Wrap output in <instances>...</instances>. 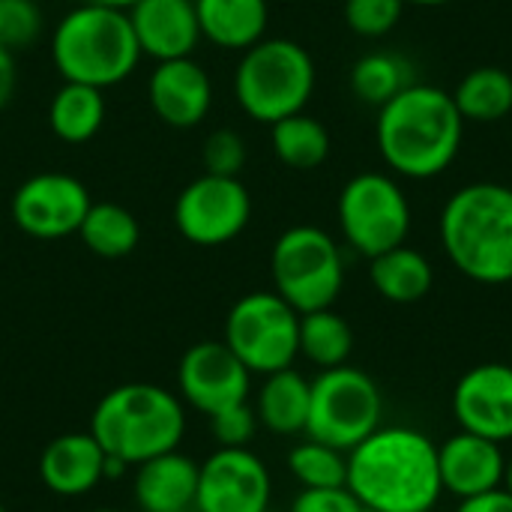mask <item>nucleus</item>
Wrapping results in <instances>:
<instances>
[{
    "mask_svg": "<svg viewBox=\"0 0 512 512\" xmlns=\"http://www.w3.org/2000/svg\"><path fill=\"white\" fill-rule=\"evenodd\" d=\"M147 99L165 126L192 129L213 108V81L195 57L162 60L147 78Z\"/></svg>",
    "mask_w": 512,
    "mask_h": 512,
    "instance_id": "nucleus-16",
    "label": "nucleus"
},
{
    "mask_svg": "<svg viewBox=\"0 0 512 512\" xmlns=\"http://www.w3.org/2000/svg\"><path fill=\"white\" fill-rule=\"evenodd\" d=\"M411 63L396 51H369L351 69V90L366 105H387L396 93L414 84Z\"/></svg>",
    "mask_w": 512,
    "mask_h": 512,
    "instance_id": "nucleus-29",
    "label": "nucleus"
},
{
    "mask_svg": "<svg viewBox=\"0 0 512 512\" xmlns=\"http://www.w3.org/2000/svg\"><path fill=\"white\" fill-rule=\"evenodd\" d=\"M291 512H363V504L351 495L348 486L339 489H303Z\"/></svg>",
    "mask_w": 512,
    "mask_h": 512,
    "instance_id": "nucleus-35",
    "label": "nucleus"
},
{
    "mask_svg": "<svg viewBox=\"0 0 512 512\" xmlns=\"http://www.w3.org/2000/svg\"><path fill=\"white\" fill-rule=\"evenodd\" d=\"M405 12V0H345V21L357 36H387Z\"/></svg>",
    "mask_w": 512,
    "mask_h": 512,
    "instance_id": "nucleus-32",
    "label": "nucleus"
},
{
    "mask_svg": "<svg viewBox=\"0 0 512 512\" xmlns=\"http://www.w3.org/2000/svg\"><path fill=\"white\" fill-rule=\"evenodd\" d=\"M222 342L252 375L291 369L300 357V312L276 291H252L231 306Z\"/></svg>",
    "mask_w": 512,
    "mask_h": 512,
    "instance_id": "nucleus-9",
    "label": "nucleus"
},
{
    "mask_svg": "<svg viewBox=\"0 0 512 512\" xmlns=\"http://www.w3.org/2000/svg\"><path fill=\"white\" fill-rule=\"evenodd\" d=\"M39 477L48 492L60 498L87 495L105 480V450L90 432H69L54 438L39 456Z\"/></svg>",
    "mask_w": 512,
    "mask_h": 512,
    "instance_id": "nucleus-19",
    "label": "nucleus"
},
{
    "mask_svg": "<svg viewBox=\"0 0 512 512\" xmlns=\"http://www.w3.org/2000/svg\"><path fill=\"white\" fill-rule=\"evenodd\" d=\"M288 471L303 489H339L348 483V453L309 438L288 453Z\"/></svg>",
    "mask_w": 512,
    "mask_h": 512,
    "instance_id": "nucleus-30",
    "label": "nucleus"
},
{
    "mask_svg": "<svg viewBox=\"0 0 512 512\" xmlns=\"http://www.w3.org/2000/svg\"><path fill=\"white\" fill-rule=\"evenodd\" d=\"M456 512H512V495L501 486V489H492L486 495L462 501Z\"/></svg>",
    "mask_w": 512,
    "mask_h": 512,
    "instance_id": "nucleus-36",
    "label": "nucleus"
},
{
    "mask_svg": "<svg viewBox=\"0 0 512 512\" xmlns=\"http://www.w3.org/2000/svg\"><path fill=\"white\" fill-rule=\"evenodd\" d=\"M345 486L366 510H435L444 492L438 444L411 426H381L348 453Z\"/></svg>",
    "mask_w": 512,
    "mask_h": 512,
    "instance_id": "nucleus-1",
    "label": "nucleus"
},
{
    "mask_svg": "<svg viewBox=\"0 0 512 512\" xmlns=\"http://www.w3.org/2000/svg\"><path fill=\"white\" fill-rule=\"evenodd\" d=\"M201 39L225 51H246L267 36V0H195Z\"/></svg>",
    "mask_w": 512,
    "mask_h": 512,
    "instance_id": "nucleus-21",
    "label": "nucleus"
},
{
    "mask_svg": "<svg viewBox=\"0 0 512 512\" xmlns=\"http://www.w3.org/2000/svg\"><path fill=\"white\" fill-rule=\"evenodd\" d=\"M51 60L63 81L114 87L126 81L141 60V48L126 9L81 3L51 30Z\"/></svg>",
    "mask_w": 512,
    "mask_h": 512,
    "instance_id": "nucleus-4",
    "label": "nucleus"
},
{
    "mask_svg": "<svg viewBox=\"0 0 512 512\" xmlns=\"http://www.w3.org/2000/svg\"><path fill=\"white\" fill-rule=\"evenodd\" d=\"M186 414L174 393L156 384H123L102 396L90 417V435L108 456L141 465L180 447Z\"/></svg>",
    "mask_w": 512,
    "mask_h": 512,
    "instance_id": "nucleus-5",
    "label": "nucleus"
},
{
    "mask_svg": "<svg viewBox=\"0 0 512 512\" xmlns=\"http://www.w3.org/2000/svg\"><path fill=\"white\" fill-rule=\"evenodd\" d=\"M78 237L99 258H126L141 240V225L132 210L114 201H93L81 219Z\"/></svg>",
    "mask_w": 512,
    "mask_h": 512,
    "instance_id": "nucleus-27",
    "label": "nucleus"
},
{
    "mask_svg": "<svg viewBox=\"0 0 512 512\" xmlns=\"http://www.w3.org/2000/svg\"><path fill=\"white\" fill-rule=\"evenodd\" d=\"M453 417L462 432L495 444L512 441V366L483 363L468 369L453 390Z\"/></svg>",
    "mask_w": 512,
    "mask_h": 512,
    "instance_id": "nucleus-15",
    "label": "nucleus"
},
{
    "mask_svg": "<svg viewBox=\"0 0 512 512\" xmlns=\"http://www.w3.org/2000/svg\"><path fill=\"white\" fill-rule=\"evenodd\" d=\"M177 384L186 405H192L204 417H213L249 399L252 372L240 363V357L225 342L207 339L183 354L177 369Z\"/></svg>",
    "mask_w": 512,
    "mask_h": 512,
    "instance_id": "nucleus-14",
    "label": "nucleus"
},
{
    "mask_svg": "<svg viewBox=\"0 0 512 512\" xmlns=\"http://www.w3.org/2000/svg\"><path fill=\"white\" fill-rule=\"evenodd\" d=\"M90 204V192L78 177L63 171H39L15 189L9 213L15 228L27 237L63 240L78 234Z\"/></svg>",
    "mask_w": 512,
    "mask_h": 512,
    "instance_id": "nucleus-12",
    "label": "nucleus"
},
{
    "mask_svg": "<svg viewBox=\"0 0 512 512\" xmlns=\"http://www.w3.org/2000/svg\"><path fill=\"white\" fill-rule=\"evenodd\" d=\"M441 243L450 264L480 285L512 282V189L468 183L441 210Z\"/></svg>",
    "mask_w": 512,
    "mask_h": 512,
    "instance_id": "nucleus-3",
    "label": "nucleus"
},
{
    "mask_svg": "<svg viewBox=\"0 0 512 512\" xmlns=\"http://www.w3.org/2000/svg\"><path fill=\"white\" fill-rule=\"evenodd\" d=\"M270 495V471L246 447H219L198 465V512H267Z\"/></svg>",
    "mask_w": 512,
    "mask_h": 512,
    "instance_id": "nucleus-13",
    "label": "nucleus"
},
{
    "mask_svg": "<svg viewBox=\"0 0 512 512\" xmlns=\"http://www.w3.org/2000/svg\"><path fill=\"white\" fill-rule=\"evenodd\" d=\"M105 123V96L99 87L63 81L48 102V129L66 144H87Z\"/></svg>",
    "mask_w": 512,
    "mask_h": 512,
    "instance_id": "nucleus-24",
    "label": "nucleus"
},
{
    "mask_svg": "<svg viewBox=\"0 0 512 512\" xmlns=\"http://www.w3.org/2000/svg\"><path fill=\"white\" fill-rule=\"evenodd\" d=\"M15 84H18V66H15V54L0 48V108L9 105V99L15 96Z\"/></svg>",
    "mask_w": 512,
    "mask_h": 512,
    "instance_id": "nucleus-37",
    "label": "nucleus"
},
{
    "mask_svg": "<svg viewBox=\"0 0 512 512\" xmlns=\"http://www.w3.org/2000/svg\"><path fill=\"white\" fill-rule=\"evenodd\" d=\"M315 93V60L294 39H261L240 54L234 99L255 123H279L306 111Z\"/></svg>",
    "mask_w": 512,
    "mask_h": 512,
    "instance_id": "nucleus-6",
    "label": "nucleus"
},
{
    "mask_svg": "<svg viewBox=\"0 0 512 512\" xmlns=\"http://www.w3.org/2000/svg\"><path fill=\"white\" fill-rule=\"evenodd\" d=\"M309 399H312V381H306L300 372L282 369V372L264 375V384L255 402L258 423L276 435H300L306 432Z\"/></svg>",
    "mask_w": 512,
    "mask_h": 512,
    "instance_id": "nucleus-23",
    "label": "nucleus"
},
{
    "mask_svg": "<svg viewBox=\"0 0 512 512\" xmlns=\"http://www.w3.org/2000/svg\"><path fill=\"white\" fill-rule=\"evenodd\" d=\"M207 420H210V432H213L216 444L231 447V450L246 447L258 432V414H255V408H249V402L231 405Z\"/></svg>",
    "mask_w": 512,
    "mask_h": 512,
    "instance_id": "nucleus-34",
    "label": "nucleus"
},
{
    "mask_svg": "<svg viewBox=\"0 0 512 512\" xmlns=\"http://www.w3.org/2000/svg\"><path fill=\"white\" fill-rule=\"evenodd\" d=\"M129 12L141 57L177 60L192 57L201 42L195 0H138Z\"/></svg>",
    "mask_w": 512,
    "mask_h": 512,
    "instance_id": "nucleus-17",
    "label": "nucleus"
},
{
    "mask_svg": "<svg viewBox=\"0 0 512 512\" xmlns=\"http://www.w3.org/2000/svg\"><path fill=\"white\" fill-rule=\"evenodd\" d=\"M465 120L453 93L435 84H408L378 108L375 141L381 159L411 180L444 174L462 150Z\"/></svg>",
    "mask_w": 512,
    "mask_h": 512,
    "instance_id": "nucleus-2",
    "label": "nucleus"
},
{
    "mask_svg": "<svg viewBox=\"0 0 512 512\" xmlns=\"http://www.w3.org/2000/svg\"><path fill=\"white\" fill-rule=\"evenodd\" d=\"M135 504L144 512H186L198 498V465L180 450L153 456L138 465Z\"/></svg>",
    "mask_w": 512,
    "mask_h": 512,
    "instance_id": "nucleus-20",
    "label": "nucleus"
},
{
    "mask_svg": "<svg viewBox=\"0 0 512 512\" xmlns=\"http://www.w3.org/2000/svg\"><path fill=\"white\" fill-rule=\"evenodd\" d=\"M363 512H375V510H366V507H363Z\"/></svg>",
    "mask_w": 512,
    "mask_h": 512,
    "instance_id": "nucleus-42",
    "label": "nucleus"
},
{
    "mask_svg": "<svg viewBox=\"0 0 512 512\" xmlns=\"http://www.w3.org/2000/svg\"><path fill=\"white\" fill-rule=\"evenodd\" d=\"M504 489L512 495V456L507 459V471H504Z\"/></svg>",
    "mask_w": 512,
    "mask_h": 512,
    "instance_id": "nucleus-40",
    "label": "nucleus"
},
{
    "mask_svg": "<svg viewBox=\"0 0 512 512\" xmlns=\"http://www.w3.org/2000/svg\"><path fill=\"white\" fill-rule=\"evenodd\" d=\"M453 102L465 123H498L512 111V75L501 66H477L459 81Z\"/></svg>",
    "mask_w": 512,
    "mask_h": 512,
    "instance_id": "nucleus-25",
    "label": "nucleus"
},
{
    "mask_svg": "<svg viewBox=\"0 0 512 512\" xmlns=\"http://www.w3.org/2000/svg\"><path fill=\"white\" fill-rule=\"evenodd\" d=\"M336 219L348 246L363 258H375L408 240L411 204L390 174L363 171L342 186Z\"/></svg>",
    "mask_w": 512,
    "mask_h": 512,
    "instance_id": "nucleus-10",
    "label": "nucleus"
},
{
    "mask_svg": "<svg viewBox=\"0 0 512 512\" xmlns=\"http://www.w3.org/2000/svg\"><path fill=\"white\" fill-rule=\"evenodd\" d=\"M273 291L300 315L330 309L345 285L339 243L315 225H294L279 234L270 252Z\"/></svg>",
    "mask_w": 512,
    "mask_h": 512,
    "instance_id": "nucleus-7",
    "label": "nucleus"
},
{
    "mask_svg": "<svg viewBox=\"0 0 512 512\" xmlns=\"http://www.w3.org/2000/svg\"><path fill=\"white\" fill-rule=\"evenodd\" d=\"M384 399L372 375L357 366L321 369L312 381L306 438L351 453L375 429H381Z\"/></svg>",
    "mask_w": 512,
    "mask_h": 512,
    "instance_id": "nucleus-8",
    "label": "nucleus"
},
{
    "mask_svg": "<svg viewBox=\"0 0 512 512\" xmlns=\"http://www.w3.org/2000/svg\"><path fill=\"white\" fill-rule=\"evenodd\" d=\"M45 18L36 0H0V48L18 54L39 42Z\"/></svg>",
    "mask_w": 512,
    "mask_h": 512,
    "instance_id": "nucleus-31",
    "label": "nucleus"
},
{
    "mask_svg": "<svg viewBox=\"0 0 512 512\" xmlns=\"http://www.w3.org/2000/svg\"><path fill=\"white\" fill-rule=\"evenodd\" d=\"M93 512H117V510H93Z\"/></svg>",
    "mask_w": 512,
    "mask_h": 512,
    "instance_id": "nucleus-41",
    "label": "nucleus"
},
{
    "mask_svg": "<svg viewBox=\"0 0 512 512\" xmlns=\"http://www.w3.org/2000/svg\"><path fill=\"white\" fill-rule=\"evenodd\" d=\"M186 512H198V510H195V507H192V510H186Z\"/></svg>",
    "mask_w": 512,
    "mask_h": 512,
    "instance_id": "nucleus-43",
    "label": "nucleus"
},
{
    "mask_svg": "<svg viewBox=\"0 0 512 512\" xmlns=\"http://www.w3.org/2000/svg\"><path fill=\"white\" fill-rule=\"evenodd\" d=\"M270 144H273L276 159L294 171H312V168L324 165L330 156L327 126L306 111L273 123L270 126Z\"/></svg>",
    "mask_w": 512,
    "mask_h": 512,
    "instance_id": "nucleus-26",
    "label": "nucleus"
},
{
    "mask_svg": "<svg viewBox=\"0 0 512 512\" xmlns=\"http://www.w3.org/2000/svg\"><path fill=\"white\" fill-rule=\"evenodd\" d=\"M369 279L384 300L408 306V303H420L432 291L435 270L423 252L402 243L390 252L369 258Z\"/></svg>",
    "mask_w": 512,
    "mask_h": 512,
    "instance_id": "nucleus-22",
    "label": "nucleus"
},
{
    "mask_svg": "<svg viewBox=\"0 0 512 512\" xmlns=\"http://www.w3.org/2000/svg\"><path fill=\"white\" fill-rule=\"evenodd\" d=\"M90 3H99V6H111V9H132L138 0H90Z\"/></svg>",
    "mask_w": 512,
    "mask_h": 512,
    "instance_id": "nucleus-38",
    "label": "nucleus"
},
{
    "mask_svg": "<svg viewBox=\"0 0 512 512\" xmlns=\"http://www.w3.org/2000/svg\"><path fill=\"white\" fill-rule=\"evenodd\" d=\"M429 512H435V510H429Z\"/></svg>",
    "mask_w": 512,
    "mask_h": 512,
    "instance_id": "nucleus-46",
    "label": "nucleus"
},
{
    "mask_svg": "<svg viewBox=\"0 0 512 512\" xmlns=\"http://www.w3.org/2000/svg\"><path fill=\"white\" fill-rule=\"evenodd\" d=\"M249 219L252 195L240 177L201 174L174 201V225L192 246H225L246 231Z\"/></svg>",
    "mask_w": 512,
    "mask_h": 512,
    "instance_id": "nucleus-11",
    "label": "nucleus"
},
{
    "mask_svg": "<svg viewBox=\"0 0 512 512\" xmlns=\"http://www.w3.org/2000/svg\"><path fill=\"white\" fill-rule=\"evenodd\" d=\"M447 6V3H453V0H405V6Z\"/></svg>",
    "mask_w": 512,
    "mask_h": 512,
    "instance_id": "nucleus-39",
    "label": "nucleus"
},
{
    "mask_svg": "<svg viewBox=\"0 0 512 512\" xmlns=\"http://www.w3.org/2000/svg\"><path fill=\"white\" fill-rule=\"evenodd\" d=\"M354 351V330L351 324L330 309L300 315V354L315 363L318 369L345 366Z\"/></svg>",
    "mask_w": 512,
    "mask_h": 512,
    "instance_id": "nucleus-28",
    "label": "nucleus"
},
{
    "mask_svg": "<svg viewBox=\"0 0 512 512\" xmlns=\"http://www.w3.org/2000/svg\"><path fill=\"white\" fill-rule=\"evenodd\" d=\"M0 512H6V510H3V507H0Z\"/></svg>",
    "mask_w": 512,
    "mask_h": 512,
    "instance_id": "nucleus-44",
    "label": "nucleus"
},
{
    "mask_svg": "<svg viewBox=\"0 0 512 512\" xmlns=\"http://www.w3.org/2000/svg\"><path fill=\"white\" fill-rule=\"evenodd\" d=\"M441 486L459 501L486 495L504 486L507 456L501 444L480 438L474 432H456L438 447Z\"/></svg>",
    "mask_w": 512,
    "mask_h": 512,
    "instance_id": "nucleus-18",
    "label": "nucleus"
},
{
    "mask_svg": "<svg viewBox=\"0 0 512 512\" xmlns=\"http://www.w3.org/2000/svg\"><path fill=\"white\" fill-rule=\"evenodd\" d=\"M201 165L204 174H219V177H240L246 165V138L237 129H213L204 138L201 147Z\"/></svg>",
    "mask_w": 512,
    "mask_h": 512,
    "instance_id": "nucleus-33",
    "label": "nucleus"
},
{
    "mask_svg": "<svg viewBox=\"0 0 512 512\" xmlns=\"http://www.w3.org/2000/svg\"><path fill=\"white\" fill-rule=\"evenodd\" d=\"M510 366H512V360H510Z\"/></svg>",
    "mask_w": 512,
    "mask_h": 512,
    "instance_id": "nucleus-45",
    "label": "nucleus"
}]
</instances>
